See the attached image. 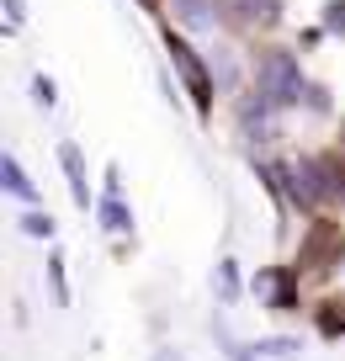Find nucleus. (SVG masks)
Returning a JSON list of instances; mask_svg holds the SVG:
<instances>
[{"label":"nucleus","mask_w":345,"mask_h":361,"mask_svg":"<svg viewBox=\"0 0 345 361\" xmlns=\"http://www.w3.org/2000/svg\"><path fill=\"white\" fill-rule=\"evenodd\" d=\"M255 96H266L277 112H282V106H298L303 96H308L303 69H298V59H292L287 48H271V54L255 64Z\"/></svg>","instance_id":"1"},{"label":"nucleus","mask_w":345,"mask_h":361,"mask_svg":"<svg viewBox=\"0 0 345 361\" xmlns=\"http://www.w3.org/2000/svg\"><path fill=\"white\" fill-rule=\"evenodd\" d=\"M212 287H218V298L223 303H234V293H239V276H234V260H223L218 271H212Z\"/></svg>","instance_id":"11"},{"label":"nucleus","mask_w":345,"mask_h":361,"mask_svg":"<svg viewBox=\"0 0 345 361\" xmlns=\"http://www.w3.org/2000/svg\"><path fill=\"white\" fill-rule=\"evenodd\" d=\"M255 293L266 298L271 308H292V276H282V271H266V276H255Z\"/></svg>","instance_id":"6"},{"label":"nucleus","mask_w":345,"mask_h":361,"mask_svg":"<svg viewBox=\"0 0 345 361\" xmlns=\"http://www.w3.org/2000/svg\"><path fill=\"white\" fill-rule=\"evenodd\" d=\"M255 356H271V361H292V356H303V340H287V335H271V340H255Z\"/></svg>","instance_id":"7"},{"label":"nucleus","mask_w":345,"mask_h":361,"mask_svg":"<svg viewBox=\"0 0 345 361\" xmlns=\"http://www.w3.org/2000/svg\"><path fill=\"white\" fill-rule=\"evenodd\" d=\"M59 159H64V170H69V192H75V202L90 207V186H85V159H80V149L64 144V149H59Z\"/></svg>","instance_id":"5"},{"label":"nucleus","mask_w":345,"mask_h":361,"mask_svg":"<svg viewBox=\"0 0 345 361\" xmlns=\"http://www.w3.org/2000/svg\"><path fill=\"white\" fill-rule=\"evenodd\" d=\"M22 16H27V11H22V0H6V22L22 27Z\"/></svg>","instance_id":"15"},{"label":"nucleus","mask_w":345,"mask_h":361,"mask_svg":"<svg viewBox=\"0 0 345 361\" xmlns=\"http://www.w3.org/2000/svg\"><path fill=\"white\" fill-rule=\"evenodd\" d=\"M0 180H6V192H16V197H27V202H32V180H27V170L16 165L11 154L0 159Z\"/></svg>","instance_id":"8"},{"label":"nucleus","mask_w":345,"mask_h":361,"mask_svg":"<svg viewBox=\"0 0 345 361\" xmlns=\"http://www.w3.org/2000/svg\"><path fill=\"white\" fill-rule=\"evenodd\" d=\"M144 11H159V0H144Z\"/></svg>","instance_id":"17"},{"label":"nucleus","mask_w":345,"mask_h":361,"mask_svg":"<svg viewBox=\"0 0 345 361\" xmlns=\"http://www.w3.org/2000/svg\"><path fill=\"white\" fill-rule=\"evenodd\" d=\"M22 228H27L32 239H48V234H54V218H48V213H27V218H22Z\"/></svg>","instance_id":"13"},{"label":"nucleus","mask_w":345,"mask_h":361,"mask_svg":"<svg viewBox=\"0 0 345 361\" xmlns=\"http://www.w3.org/2000/svg\"><path fill=\"white\" fill-rule=\"evenodd\" d=\"M324 27H329L334 37H345V0H329V6H324Z\"/></svg>","instance_id":"12"},{"label":"nucleus","mask_w":345,"mask_h":361,"mask_svg":"<svg viewBox=\"0 0 345 361\" xmlns=\"http://www.w3.org/2000/svg\"><path fill=\"white\" fill-rule=\"evenodd\" d=\"M155 361H186V356H181L176 345H159V350H155Z\"/></svg>","instance_id":"16"},{"label":"nucleus","mask_w":345,"mask_h":361,"mask_svg":"<svg viewBox=\"0 0 345 361\" xmlns=\"http://www.w3.org/2000/svg\"><path fill=\"white\" fill-rule=\"evenodd\" d=\"M239 123H245L250 138H260V144H266V138H277V106H271L266 96H250V102L239 106Z\"/></svg>","instance_id":"3"},{"label":"nucleus","mask_w":345,"mask_h":361,"mask_svg":"<svg viewBox=\"0 0 345 361\" xmlns=\"http://www.w3.org/2000/svg\"><path fill=\"white\" fill-rule=\"evenodd\" d=\"M101 224H107L111 234H128V228H133V218H128V207L117 202V197H107V202H101Z\"/></svg>","instance_id":"10"},{"label":"nucleus","mask_w":345,"mask_h":361,"mask_svg":"<svg viewBox=\"0 0 345 361\" xmlns=\"http://www.w3.org/2000/svg\"><path fill=\"white\" fill-rule=\"evenodd\" d=\"M32 90H37V106H54V102H59V90H54V80H48V75H37Z\"/></svg>","instance_id":"14"},{"label":"nucleus","mask_w":345,"mask_h":361,"mask_svg":"<svg viewBox=\"0 0 345 361\" xmlns=\"http://www.w3.org/2000/svg\"><path fill=\"white\" fill-rule=\"evenodd\" d=\"M165 43H170V59H176L181 80H186V96L197 102V112H207V106H212V75H207V64H202V59H197V48H191V43H181L176 32H165Z\"/></svg>","instance_id":"2"},{"label":"nucleus","mask_w":345,"mask_h":361,"mask_svg":"<svg viewBox=\"0 0 345 361\" xmlns=\"http://www.w3.org/2000/svg\"><path fill=\"white\" fill-rule=\"evenodd\" d=\"M176 6V22L186 32H212L218 27V0H170Z\"/></svg>","instance_id":"4"},{"label":"nucleus","mask_w":345,"mask_h":361,"mask_svg":"<svg viewBox=\"0 0 345 361\" xmlns=\"http://www.w3.org/2000/svg\"><path fill=\"white\" fill-rule=\"evenodd\" d=\"M229 6H245V22H255V27L277 22V0H229Z\"/></svg>","instance_id":"9"}]
</instances>
